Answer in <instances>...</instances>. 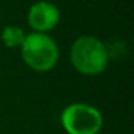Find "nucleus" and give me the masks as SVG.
<instances>
[{
  "instance_id": "1",
  "label": "nucleus",
  "mask_w": 134,
  "mask_h": 134,
  "mask_svg": "<svg viewBox=\"0 0 134 134\" xmlns=\"http://www.w3.org/2000/svg\"><path fill=\"white\" fill-rule=\"evenodd\" d=\"M69 62L78 74L84 76H98L110 64V52L99 38L82 35L72 42Z\"/></svg>"
},
{
  "instance_id": "2",
  "label": "nucleus",
  "mask_w": 134,
  "mask_h": 134,
  "mask_svg": "<svg viewBox=\"0 0 134 134\" xmlns=\"http://www.w3.org/2000/svg\"><path fill=\"white\" fill-rule=\"evenodd\" d=\"M25 65L35 72H49L59 61V46L48 33L30 32L20 46Z\"/></svg>"
},
{
  "instance_id": "3",
  "label": "nucleus",
  "mask_w": 134,
  "mask_h": 134,
  "mask_svg": "<svg viewBox=\"0 0 134 134\" xmlns=\"http://www.w3.org/2000/svg\"><path fill=\"white\" fill-rule=\"evenodd\" d=\"M59 121L66 134H99L104 125V117L95 105L72 102L62 110Z\"/></svg>"
},
{
  "instance_id": "4",
  "label": "nucleus",
  "mask_w": 134,
  "mask_h": 134,
  "mask_svg": "<svg viewBox=\"0 0 134 134\" xmlns=\"http://www.w3.org/2000/svg\"><path fill=\"white\" fill-rule=\"evenodd\" d=\"M61 20V13L58 7L51 2L41 0L29 7L27 25L36 33H48L58 26Z\"/></svg>"
},
{
  "instance_id": "5",
  "label": "nucleus",
  "mask_w": 134,
  "mask_h": 134,
  "mask_svg": "<svg viewBox=\"0 0 134 134\" xmlns=\"http://www.w3.org/2000/svg\"><path fill=\"white\" fill-rule=\"evenodd\" d=\"M2 42L6 48L9 49H20L22 43L25 42V38H26V33L22 27L15 26V25H7V26L3 27L2 30Z\"/></svg>"
}]
</instances>
